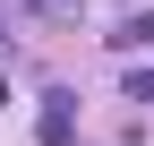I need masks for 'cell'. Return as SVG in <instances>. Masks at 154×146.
Returning a JSON list of instances; mask_svg holds the SVG:
<instances>
[{"instance_id":"obj_1","label":"cell","mask_w":154,"mask_h":146,"mask_svg":"<svg viewBox=\"0 0 154 146\" xmlns=\"http://www.w3.org/2000/svg\"><path fill=\"white\" fill-rule=\"evenodd\" d=\"M69 129H77V95H69V86H51V95H43V120H34V138H43V146H69Z\"/></svg>"},{"instance_id":"obj_2","label":"cell","mask_w":154,"mask_h":146,"mask_svg":"<svg viewBox=\"0 0 154 146\" xmlns=\"http://www.w3.org/2000/svg\"><path fill=\"white\" fill-rule=\"evenodd\" d=\"M111 52H137V43H154V9H137V17H120V26L103 34Z\"/></svg>"},{"instance_id":"obj_3","label":"cell","mask_w":154,"mask_h":146,"mask_svg":"<svg viewBox=\"0 0 154 146\" xmlns=\"http://www.w3.org/2000/svg\"><path fill=\"white\" fill-rule=\"evenodd\" d=\"M17 9H26V17H77L86 0H17Z\"/></svg>"},{"instance_id":"obj_4","label":"cell","mask_w":154,"mask_h":146,"mask_svg":"<svg viewBox=\"0 0 154 146\" xmlns=\"http://www.w3.org/2000/svg\"><path fill=\"white\" fill-rule=\"evenodd\" d=\"M128 103H154V69H128Z\"/></svg>"}]
</instances>
